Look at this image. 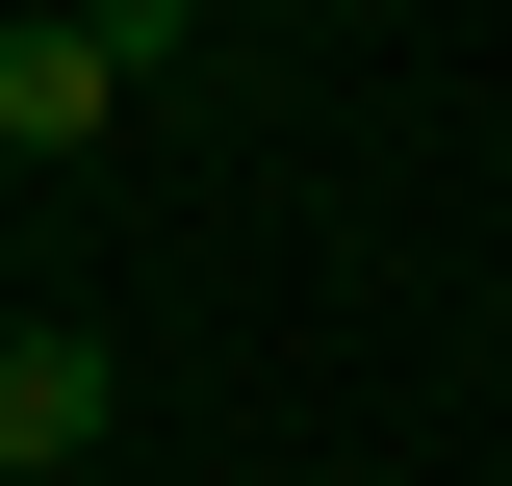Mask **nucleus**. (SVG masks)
<instances>
[{
    "label": "nucleus",
    "instance_id": "2",
    "mask_svg": "<svg viewBox=\"0 0 512 486\" xmlns=\"http://www.w3.org/2000/svg\"><path fill=\"white\" fill-rule=\"evenodd\" d=\"M103 461V333H0V486H77Z\"/></svg>",
    "mask_w": 512,
    "mask_h": 486
},
{
    "label": "nucleus",
    "instance_id": "1",
    "mask_svg": "<svg viewBox=\"0 0 512 486\" xmlns=\"http://www.w3.org/2000/svg\"><path fill=\"white\" fill-rule=\"evenodd\" d=\"M154 77H180V0H103V26H0V154H103Z\"/></svg>",
    "mask_w": 512,
    "mask_h": 486
}]
</instances>
